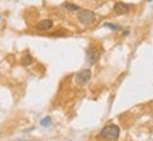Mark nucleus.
I'll return each instance as SVG.
<instances>
[{"label": "nucleus", "mask_w": 153, "mask_h": 141, "mask_svg": "<svg viewBox=\"0 0 153 141\" xmlns=\"http://www.w3.org/2000/svg\"><path fill=\"white\" fill-rule=\"evenodd\" d=\"M119 133H120V130H119L118 126L108 124L101 130V133H99V138H101V140H116V138L119 137Z\"/></svg>", "instance_id": "nucleus-1"}, {"label": "nucleus", "mask_w": 153, "mask_h": 141, "mask_svg": "<svg viewBox=\"0 0 153 141\" xmlns=\"http://www.w3.org/2000/svg\"><path fill=\"white\" fill-rule=\"evenodd\" d=\"M78 21L81 23L82 26H92L97 21V14L91 10H79L78 11Z\"/></svg>", "instance_id": "nucleus-2"}, {"label": "nucleus", "mask_w": 153, "mask_h": 141, "mask_svg": "<svg viewBox=\"0 0 153 141\" xmlns=\"http://www.w3.org/2000/svg\"><path fill=\"white\" fill-rule=\"evenodd\" d=\"M99 59V51L95 45H89L87 48V64L88 65H94L95 62Z\"/></svg>", "instance_id": "nucleus-3"}, {"label": "nucleus", "mask_w": 153, "mask_h": 141, "mask_svg": "<svg viewBox=\"0 0 153 141\" xmlns=\"http://www.w3.org/2000/svg\"><path fill=\"white\" fill-rule=\"evenodd\" d=\"M91 76H92V73H91V70L89 69H82L81 72H78V73L75 75L76 85H79V86L87 85L88 82L91 81Z\"/></svg>", "instance_id": "nucleus-4"}, {"label": "nucleus", "mask_w": 153, "mask_h": 141, "mask_svg": "<svg viewBox=\"0 0 153 141\" xmlns=\"http://www.w3.org/2000/svg\"><path fill=\"white\" fill-rule=\"evenodd\" d=\"M132 4H128V3H123V1H118V3H115L114 6V13L115 14H118V16H123L126 13H129L132 10Z\"/></svg>", "instance_id": "nucleus-5"}, {"label": "nucleus", "mask_w": 153, "mask_h": 141, "mask_svg": "<svg viewBox=\"0 0 153 141\" xmlns=\"http://www.w3.org/2000/svg\"><path fill=\"white\" fill-rule=\"evenodd\" d=\"M36 28L40 30V31H47V30H50V28H53V20H50V18H44V20H41V21L37 23Z\"/></svg>", "instance_id": "nucleus-6"}, {"label": "nucleus", "mask_w": 153, "mask_h": 141, "mask_svg": "<svg viewBox=\"0 0 153 141\" xmlns=\"http://www.w3.org/2000/svg\"><path fill=\"white\" fill-rule=\"evenodd\" d=\"M62 9H65V10H68V11H79L81 7L78 4H74V3H68V1H67V3L62 4Z\"/></svg>", "instance_id": "nucleus-7"}, {"label": "nucleus", "mask_w": 153, "mask_h": 141, "mask_svg": "<svg viewBox=\"0 0 153 141\" xmlns=\"http://www.w3.org/2000/svg\"><path fill=\"white\" fill-rule=\"evenodd\" d=\"M31 64H33V57H31L30 54H26L22 58V65L23 66H28V65H31Z\"/></svg>", "instance_id": "nucleus-8"}, {"label": "nucleus", "mask_w": 153, "mask_h": 141, "mask_svg": "<svg viewBox=\"0 0 153 141\" xmlns=\"http://www.w3.org/2000/svg\"><path fill=\"white\" fill-rule=\"evenodd\" d=\"M104 27L111 28V30H115V31H116V30H119V27H118V26H115V24H111V23H105Z\"/></svg>", "instance_id": "nucleus-9"}, {"label": "nucleus", "mask_w": 153, "mask_h": 141, "mask_svg": "<svg viewBox=\"0 0 153 141\" xmlns=\"http://www.w3.org/2000/svg\"><path fill=\"white\" fill-rule=\"evenodd\" d=\"M50 121H51V119H50V117H45V119L41 120V126H50Z\"/></svg>", "instance_id": "nucleus-10"}, {"label": "nucleus", "mask_w": 153, "mask_h": 141, "mask_svg": "<svg viewBox=\"0 0 153 141\" xmlns=\"http://www.w3.org/2000/svg\"><path fill=\"white\" fill-rule=\"evenodd\" d=\"M94 1H104V0H94Z\"/></svg>", "instance_id": "nucleus-11"}, {"label": "nucleus", "mask_w": 153, "mask_h": 141, "mask_svg": "<svg viewBox=\"0 0 153 141\" xmlns=\"http://www.w3.org/2000/svg\"><path fill=\"white\" fill-rule=\"evenodd\" d=\"M148 1H152V0H148Z\"/></svg>", "instance_id": "nucleus-12"}]
</instances>
